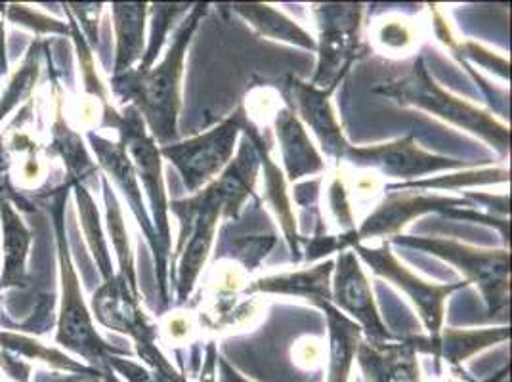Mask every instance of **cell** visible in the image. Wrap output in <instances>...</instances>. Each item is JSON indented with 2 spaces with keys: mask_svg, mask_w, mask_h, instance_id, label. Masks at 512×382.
Returning a JSON list of instances; mask_svg holds the SVG:
<instances>
[{
  "mask_svg": "<svg viewBox=\"0 0 512 382\" xmlns=\"http://www.w3.org/2000/svg\"><path fill=\"white\" fill-rule=\"evenodd\" d=\"M33 232L18 209L4 197L0 199V291H23L29 287V253Z\"/></svg>",
  "mask_w": 512,
  "mask_h": 382,
  "instance_id": "18",
  "label": "cell"
},
{
  "mask_svg": "<svg viewBox=\"0 0 512 382\" xmlns=\"http://www.w3.org/2000/svg\"><path fill=\"white\" fill-rule=\"evenodd\" d=\"M6 151L10 155L8 167L16 186L25 191L39 190L48 176V159L43 146L23 128H16L6 140Z\"/></svg>",
  "mask_w": 512,
  "mask_h": 382,
  "instance_id": "26",
  "label": "cell"
},
{
  "mask_svg": "<svg viewBox=\"0 0 512 382\" xmlns=\"http://www.w3.org/2000/svg\"><path fill=\"white\" fill-rule=\"evenodd\" d=\"M469 197H444L417 191H392L384 197L383 203L367 216V220L356 230L358 243L373 237H394L404 230L411 220L428 213H438L453 220L480 222L497 228L503 241L509 243V220L493 214L480 213L474 209Z\"/></svg>",
  "mask_w": 512,
  "mask_h": 382,
  "instance_id": "8",
  "label": "cell"
},
{
  "mask_svg": "<svg viewBox=\"0 0 512 382\" xmlns=\"http://www.w3.org/2000/svg\"><path fill=\"white\" fill-rule=\"evenodd\" d=\"M71 186L64 182L62 188L50 195V218L58 249V270H60V312L56 314V344L65 350L75 352L88 361L92 369L102 371L113 356H132L127 348L113 346L96 329L90 308L86 304L83 287L77 276L73 256L69 249V239L65 232V201Z\"/></svg>",
  "mask_w": 512,
  "mask_h": 382,
  "instance_id": "2",
  "label": "cell"
},
{
  "mask_svg": "<svg viewBox=\"0 0 512 382\" xmlns=\"http://www.w3.org/2000/svg\"><path fill=\"white\" fill-rule=\"evenodd\" d=\"M331 304L362 327L365 340L388 342L398 339L384 325L371 283L365 277L360 258L352 249L342 251L335 260L331 276Z\"/></svg>",
  "mask_w": 512,
  "mask_h": 382,
  "instance_id": "14",
  "label": "cell"
},
{
  "mask_svg": "<svg viewBox=\"0 0 512 382\" xmlns=\"http://www.w3.org/2000/svg\"><path fill=\"white\" fill-rule=\"evenodd\" d=\"M98 381L100 382H123L121 379H119V375L109 367V365H106L102 371H100V377H98Z\"/></svg>",
  "mask_w": 512,
  "mask_h": 382,
  "instance_id": "42",
  "label": "cell"
},
{
  "mask_svg": "<svg viewBox=\"0 0 512 382\" xmlns=\"http://www.w3.org/2000/svg\"><path fill=\"white\" fill-rule=\"evenodd\" d=\"M102 193H104V205H106V228L113 251L117 255L119 262V276L125 277L132 287L138 289V279H136V266H134V255L130 251V241H128L127 226L123 220V211L117 199V193L111 190V184L106 176H102Z\"/></svg>",
  "mask_w": 512,
  "mask_h": 382,
  "instance_id": "31",
  "label": "cell"
},
{
  "mask_svg": "<svg viewBox=\"0 0 512 382\" xmlns=\"http://www.w3.org/2000/svg\"><path fill=\"white\" fill-rule=\"evenodd\" d=\"M312 382H320V377H316V379H314Z\"/></svg>",
  "mask_w": 512,
  "mask_h": 382,
  "instance_id": "44",
  "label": "cell"
},
{
  "mask_svg": "<svg viewBox=\"0 0 512 382\" xmlns=\"http://www.w3.org/2000/svg\"><path fill=\"white\" fill-rule=\"evenodd\" d=\"M235 14H239L245 22L249 23L260 37L281 41V43L295 44L304 50L316 52L318 41L300 27L299 23L293 22L285 14H281L270 4H232L230 6Z\"/></svg>",
  "mask_w": 512,
  "mask_h": 382,
  "instance_id": "25",
  "label": "cell"
},
{
  "mask_svg": "<svg viewBox=\"0 0 512 382\" xmlns=\"http://www.w3.org/2000/svg\"><path fill=\"white\" fill-rule=\"evenodd\" d=\"M377 94L396 102L398 106L415 107L427 111L430 115L446 121L453 127L467 130L470 134L484 140L491 149L507 155L511 148V128L493 117L490 111H484L467 100L453 96L446 88L438 85L430 73L423 58H417L409 73L375 88Z\"/></svg>",
  "mask_w": 512,
  "mask_h": 382,
  "instance_id": "3",
  "label": "cell"
},
{
  "mask_svg": "<svg viewBox=\"0 0 512 382\" xmlns=\"http://www.w3.org/2000/svg\"><path fill=\"white\" fill-rule=\"evenodd\" d=\"M344 161L360 169L377 170L384 176L398 178V180H413V178H421L440 170L470 167L467 161L453 159L446 155H436L419 148L413 134L394 142L379 144V146H365V148L350 146L344 155Z\"/></svg>",
  "mask_w": 512,
  "mask_h": 382,
  "instance_id": "13",
  "label": "cell"
},
{
  "mask_svg": "<svg viewBox=\"0 0 512 382\" xmlns=\"http://www.w3.org/2000/svg\"><path fill=\"white\" fill-rule=\"evenodd\" d=\"M511 339L509 327L497 329H442L436 344V371H440V360L457 365L469 360L470 356Z\"/></svg>",
  "mask_w": 512,
  "mask_h": 382,
  "instance_id": "28",
  "label": "cell"
},
{
  "mask_svg": "<svg viewBox=\"0 0 512 382\" xmlns=\"http://www.w3.org/2000/svg\"><path fill=\"white\" fill-rule=\"evenodd\" d=\"M509 170L507 169H482L465 172L459 176H448L444 180H425V182H402L392 184L386 190H415V188H448L455 190L459 186H472V184H493V182H507Z\"/></svg>",
  "mask_w": 512,
  "mask_h": 382,
  "instance_id": "35",
  "label": "cell"
},
{
  "mask_svg": "<svg viewBox=\"0 0 512 382\" xmlns=\"http://www.w3.org/2000/svg\"><path fill=\"white\" fill-rule=\"evenodd\" d=\"M44 41L37 39L29 46L27 54L23 56L22 64L18 65L12 75L8 77L6 85L0 94V125L12 115L23 102L31 100V94L39 83L41 69H43Z\"/></svg>",
  "mask_w": 512,
  "mask_h": 382,
  "instance_id": "29",
  "label": "cell"
},
{
  "mask_svg": "<svg viewBox=\"0 0 512 382\" xmlns=\"http://www.w3.org/2000/svg\"><path fill=\"white\" fill-rule=\"evenodd\" d=\"M193 4H151L148 14L151 16L150 44L144 52L142 62L138 64V71H148L157 62V56L161 54L163 46L169 41L172 22L180 20L192 10Z\"/></svg>",
  "mask_w": 512,
  "mask_h": 382,
  "instance_id": "32",
  "label": "cell"
},
{
  "mask_svg": "<svg viewBox=\"0 0 512 382\" xmlns=\"http://www.w3.org/2000/svg\"><path fill=\"white\" fill-rule=\"evenodd\" d=\"M6 20L18 27H25V29L33 31L37 35V39L46 37V35L69 37V23L50 18L48 14H44L39 8H33L29 4H6Z\"/></svg>",
  "mask_w": 512,
  "mask_h": 382,
  "instance_id": "34",
  "label": "cell"
},
{
  "mask_svg": "<svg viewBox=\"0 0 512 382\" xmlns=\"http://www.w3.org/2000/svg\"><path fill=\"white\" fill-rule=\"evenodd\" d=\"M358 258L365 260L373 274L384 277L392 285H396L400 291L406 293L407 298L415 304L419 316L423 319V325L427 329V337L417 335L411 337L417 348V354H428L436 358V344L440 331L444 329V314H446V302L448 298L469 287L467 281L461 283H430L417 274H413L406 264H402L396 255L390 251V243L386 241L381 247H365L363 243H356L352 247Z\"/></svg>",
  "mask_w": 512,
  "mask_h": 382,
  "instance_id": "7",
  "label": "cell"
},
{
  "mask_svg": "<svg viewBox=\"0 0 512 382\" xmlns=\"http://www.w3.org/2000/svg\"><path fill=\"white\" fill-rule=\"evenodd\" d=\"M394 245H404L419 249L427 255L442 258L455 266L467 283H474L484 302L488 304L491 316L507 312L511 297V253L509 249H480L455 239H436V237H413V235H394L390 239Z\"/></svg>",
  "mask_w": 512,
  "mask_h": 382,
  "instance_id": "5",
  "label": "cell"
},
{
  "mask_svg": "<svg viewBox=\"0 0 512 382\" xmlns=\"http://www.w3.org/2000/svg\"><path fill=\"white\" fill-rule=\"evenodd\" d=\"M224 203V193L216 182H211L207 188L186 199L169 201V213L174 214L180 222V237L176 243V253L172 255V266L178 260L176 274L172 276L176 279L178 306H182L192 295L193 287L213 251Z\"/></svg>",
  "mask_w": 512,
  "mask_h": 382,
  "instance_id": "4",
  "label": "cell"
},
{
  "mask_svg": "<svg viewBox=\"0 0 512 382\" xmlns=\"http://www.w3.org/2000/svg\"><path fill=\"white\" fill-rule=\"evenodd\" d=\"M241 134L255 146L258 159H260V169L264 170V197L278 216L279 228L289 245L293 260L300 262L304 237L300 235L299 222H297L293 207H291L285 174H283V170L279 169L278 163L274 161L270 146H268L266 138L262 136L260 128L256 127L251 119L245 121Z\"/></svg>",
  "mask_w": 512,
  "mask_h": 382,
  "instance_id": "17",
  "label": "cell"
},
{
  "mask_svg": "<svg viewBox=\"0 0 512 382\" xmlns=\"http://www.w3.org/2000/svg\"><path fill=\"white\" fill-rule=\"evenodd\" d=\"M100 127L115 128L119 132V142L127 149L132 167L136 170L138 182L150 199V216L155 234L161 241V247L171 255V224H169V197L163 178V157L161 149L151 138L140 113L132 106L117 111L109 106L102 109Z\"/></svg>",
  "mask_w": 512,
  "mask_h": 382,
  "instance_id": "6",
  "label": "cell"
},
{
  "mask_svg": "<svg viewBox=\"0 0 512 382\" xmlns=\"http://www.w3.org/2000/svg\"><path fill=\"white\" fill-rule=\"evenodd\" d=\"M356 361L367 382H421L417 348L411 337L388 342L362 339Z\"/></svg>",
  "mask_w": 512,
  "mask_h": 382,
  "instance_id": "19",
  "label": "cell"
},
{
  "mask_svg": "<svg viewBox=\"0 0 512 382\" xmlns=\"http://www.w3.org/2000/svg\"><path fill=\"white\" fill-rule=\"evenodd\" d=\"M71 190H73L75 201H77V211L81 216V226H83V232H85L88 249L96 260L100 276L106 281L109 277L115 276V270H113V262H111V255H109L107 237L104 234L100 213L96 209V201L92 197V191L86 190L85 186H81V184H73Z\"/></svg>",
  "mask_w": 512,
  "mask_h": 382,
  "instance_id": "30",
  "label": "cell"
},
{
  "mask_svg": "<svg viewBox=\"0 0 512 382\" xmlns=\"http://www.w3.org/2000/svg\"><path fill=\"white\" fill-rule=\"evenodd\" d=\"M237 155L230 161V165L214 180L218 188L224 193V213L222 218L237 220L245 201L255 197L256 180L260 170V159L255 146L243 136L241 144L237 146Z\"/></svg>",
  "mask_w": 512,
  "mask_h": 382,
  "instance_id": "24",
  "label": "cell"
},
{
  "mask_svg": "<svg viewBox=\"0 0 512 382\" xmlns=\"http://www.w3.org/2000/svg\"><path fill=\"white\" fill-rule=\"evenodd\" d=\"M86 138H88V146L98 159L96 165L100 167V170L106 172L107 180H111L115 184V188L123 193V197L127 199L128 207L134 214L142 234L146 237V241L150 243L153 262H155L157 285H159V295H161L163 308H167L169 298H171V295H169V258H171V255L161 247V241L155 234L150 211L144 203L142 186L138 182V176H136V170L132 167L127 149L123 146V142H119V140L113 142L109 138L100 136L94 130H88Z\"/></svg>",
  "mask_w": 512,
  "mask_h": 382,
  "instance_id": "12",
  "label": "cell"
},
{
  "mask_svg": "<svg viewBox=\"0 0 512 382\" xmlns=\"http://www.w3.org/2000/svg\"><path fill=\"white\" fill-rule=\"evenodd\" d=\"M90 314L102 327L123 333L136 344V354L150 371L171 369L172 363L157 346V327L151 323L140 304V291L127 279L115 276L106 279L90 298Z\"/></svg>",
  "mask_w": 512,
  "mask_h": 382,
  "instance_id": "10",
  "label": "cell"
},
{
  "mask_svg": "<svg viewBox=\"0 0 512 382\" xmlns=\"http://www.w3.org/2000/svg\"><path fill=\"white\" fill-rule=\"evenodd\" d=\"M287 83H289L287 100L295 109L300 123L316 134L325 157L339 165L344 161V155L350 148V144L346 142L341 123L335 115V109L331 106L333 94L320 90L310 83H304L297 77H291Z\"/></svg>",
  "mask_w": 512,
  "mask_h": 382,
  "instance_id": "15",
  "label": "cell"
},
{
  "mask_svg": "<svg viewBox=\"0 0 512 382\" xmlns=\"http://www.w3.org/2000/svg\"><path fill=\"white\" fill-rule=\"evenodd\" d=\"M0 369L14 382H29L33 373V363L22 360L6 350H0Z\"/></svg>",
  "mask_w": 512,
  "mask_h": 382,
  "instance_id": "38",
  "label": "cell"
},
{
  "mask_svg": "<svg viewBox=\"0 0 512 382\" xmlns=\"http://www.w3.org/2000/svg\"><path fill=\"white\" fill-rule=\"evenodd\" d=\"M216 363H218V352L214 342L207 346V356L203 363V371H201V379L199 382H216Z\"/></svg>",
  "mask_w": 512,
  "mask_h": 382,
  "instance_id": "39",
  "label": "cell"
},
{
  "mask_svg": "<svg viewBox=\"0 0 512 382\" xmlns=\"http://www.w3.org/2000/svg\"><path fill=\"white\" fill-rule=\"evenodd\" d=\"M335 260H325L314 268L299 272L260 277L249 283L245 295H287L308 300L312 306L318 302H331V276Z\"/></svg>",
  "mask_w": 512,
  "mask_h": 382,
  "instance_id": "21",
  "label": "cell"
},
{
  "mask_svg": "<svg viewBox=\"0 0 512 382\" xmlns=\"http://www.w3.org/2000/svg\"><path fill=\"white\" fill-rule=\"evenodd\" d=\"M207 2L193 4L188 16L178 25L167 54L148 71L130 69L113 75L111 92L121 106H132L142 117L151 138L159 148L178 142V117L182 109V77L186 54L193 35L209 12Z\"/></svg>",
  "mask_w": 512,
  "mask_h": 382,
  "instance_id": "1",
  "label": "cell"
},
{
  "mask_svg": "<svg viewBox=\"0 0 512 382\" xmlns=\"http://www.w3.org/2000/svg\"><path fill=\"white\" fill-rule=\"evenodd\" d=\"M216 367H218V375H216V381L218 382H251L243 379V375H239L224 358H218Z\"/></svg>",
  "mask_w": 512,
  "mask_h": 382,
  "instance_id": "41",
  "label": "cell"
},
{
  "mask_svg": "<svg viewBox=\"0 0 512 382\" xmlns=\"http://www.w3.org/2000/svg\"><path fill=\"white\" fill-rule=\"evenodd\" d=\"M247 119L249 113L241 104L228 119L211 130L159 148L161 157L171 161L172 167L182 176L190 195L207 188L230 165Z\"/></svg>",
  "mask_w": 512,
  "mask_h": 382,
  "instance_id": "9",
  "label": "cell"
},
{
  "mask_svg": "<svg viewBox=\"0 0 512 382\" xmlns=\"http://www.w3.org/2000/svg\"><path fill=\"white\" fill-rule=\"evenodd\" d=\"M4 18H6V4H0V81L8 75V56H6V31H4Z\"/></svg>",
  "mask_w": 512,
  "mask_h": 382,
  "instance_id": "40",
  "label": "cell"
},
{
  "mask_svg": "<svg viewBox=\"0 0 512 382\" xmlns=\"http://www.w3.org/2000/svg\"><path fill=\"white\" fill-rule=\"evenodd\" d=\"M111 20L115 31L113 75H123L142 62L146 52V2H113Z\"/></svg>",
  "mask_w": 512,
  "mask_h": 382,
  "instance_id": "22",
  "label": "cell"
},
{
  "mask_svg": "<svg viewBox=\"0 0 512 382\" xmlns=\"http://www.w3.org/2000/svg\"><path fill=\"white\" fill-rule=\"evenodd\" d=\"M0 199H2V191H0ZM0 264H2V256H0Z\"/></svg>",
  "mask_w": 512,
  "mask_h": 382,
  "instance_id": "43",
  "label": "cell"
},
{
  "mask_svg": "<svg viewBox=\"0 0 512 382\" xmlns=\"http://www.w3.org/2000/svg\"><path fill=\"white\" fill-rule=\"evenodd\" d=\"M314 306L323 312L329 329V367L325 382H348L363 339L362 327L331 302H318Z\"/></svg>",
  "mask_w": 512,
  "mask_h": 382,
  "instance_id": "23",
  "label": "cell"
},
{
  "mask_svg": "<svg viewBox=\"0 0 512 382\" xmlns=\"http://www.w3.org/2000/svg\"><path fill=\"white\" fill-rule=\"evenodd\" d=\"M274 128L278 136L283 174L287 182H299L304 176H316L325 170V161L320 151L312 144L304 125L289 100L279 107L274 117Z\"/></svg>",
  "mask_w": 512,
  "mask_h": 382,
  "instance_id": "20",
  "label": "cell"
},
{
  "mask_svg": "<svg viewBox=\"0 0 512 382\" xmlns=\"http://www.w3.org/2000/svg\"><path fill=\"white\" fill-rule=\"evenodd\" d=\"M363 4H314L312 14L320 27L318 65L310 85L329 94L341 85L360 56Z\"/></svg>",
  "mask_w": 512,
  "mask_h": 382,
  "instance_id": "11",
  "label": "cell"
},
{
  "mask_svg": "<svg viewBox=\"0 0 512 382\" xmlns=\"http://www.w3.org/2000/svg\"><path fill=\"white\" fill-rule=\"evenodd\" d=\"M0 350H6L22 360L39 361L44 363L56 371H64V373H73V375H85L98 379L100 371L92 369L90 365H85L81 361H75L69 358L60 348L48 346L39 339H35L33 335H25L18 331H0Z\"/></svg>",
  "mask_w": 512,
  "mask_h": 382,
  "instance_id": "27",
  "label": "cell"
},
{
  "mask_svg": "<svg viewBox=\"0 0 512 382\" xmlns=\"http://www.w3.org/2000/svg\"><path fill=\"white\" fill-rule=\"evenodd\" d=\"M64 8L69 12V16L75 20V23L79 25L88 46L94 50V46H98V43H100L98 25H100V14H102L104 4L71 2V4H65Z\"/></svg>",
  "mask_w": 512,
  "mask_h": 382,
  "instance_id": "36",
  "label": "cell"
},
{
  "mask_svg": "<svg viewBox=\"0 0 512 382\" xmlns=\"http://www.w3.org/2000/svg\"><path fill=\"white\" fill-rule=\"evenodd\" d=\"M65 14H67V20H69V37L73 39L75 52H77V62H79V73H81V83H83L85 96L88 100L98 102L100 106H109V90L98 75L94 50L88 46L79 25L69 16L67 10H65Z\"/></svg>",
  "mask_w": 512,
  "mask_h": 382,
  "instance_id": "33",
  "label": "cell"
},
{
  "mask_svg": "<svg viewBox=\"0 0 512 382\" xmlns=\"http://www.w3.org/2000/svg\"><path fill=\"white\" fill-rule=\"evenodd\" d=\"M327 201L331 207V213L335 216L342 234H354L356 232V222H354V213L348 201V193L342 184L341 178L337 176L331 186H329V193H327Z\"/></svg>",
  "mask_w": 512,
  "mask_h": 382,
  "instance_id": "37",
  "label": "cell"
},
{
  "mask_svg": "<svg viewBox=\"0 0 512 382\" xmlns=\"http://www.w3.org/2000/svg\"><path fill=\"white\" fill-rule=\"evenodd\" d=\"M52 98H54V121L50 130V155H56L62 159L65 167V182L69 186L81 184L86 190H92L102 182L100 167L90 157L88 148L83 142V136L69 125L64 115V90L60 81L56 79V73L52 71Z\"/></svg>",
  "mask_w": 512,
  "mask_h": 382,
  "instance_id": "16",
  "label": "cell"
}]
</instances>
